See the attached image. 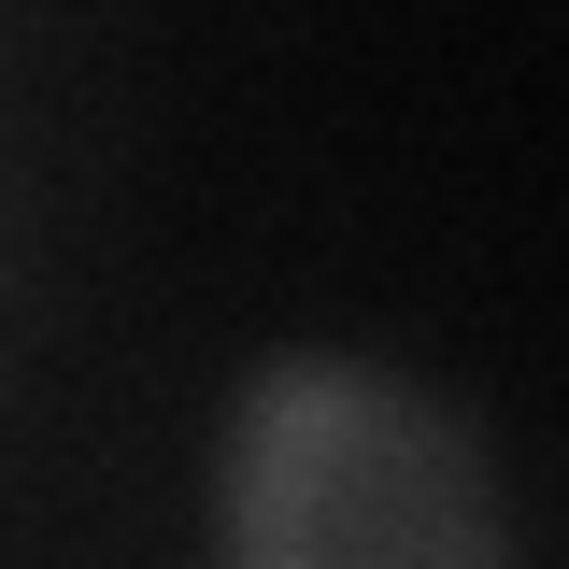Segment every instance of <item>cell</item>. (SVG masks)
Instances as JSON below:
<instances>
[{
    "instance_id": "cell-1",
    "label": "cell",
    "mask_w": 569,
    "mask_h": 569,
    "mask_svg": "<svg viewBox=\"0 0 569 569\" xmlns=\"http://www.w3.org/2000/svg\"><path fill=\"white\" fill-rule=\"evenodd\" d=\"M228 569H498L470 441L385 370H271L228 456Z\"/></svg>"
}]
</instances>
